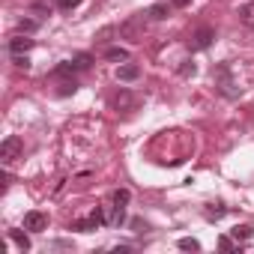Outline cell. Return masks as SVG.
<instances>
[{
  "instance_id": "1",
  "label": "cell",
  "mask_w": 254,
  "mask_h": 254,
  "mask_svg": "<svg viewBox=\"0 0 254 254\" xmlns=\"http://www.w3.org/2000/svg\"><path fill=\"white\" fill-rule=\"evenodd\" d=\"M117 33H120L123 39H129V42H141V39H144V18H141V15L126 18V21L117 27Z\"/></svg>"
},
{
  "instance_id": "2",
  "label": "cell",
  "mask_w": 254,
  "mask_h": 254,
  "mask_svg": "<svg viewBox=\"0 0 254 254\" xmlns=\"http://www.w3.org/2000/svg\"><path fill=\"white\" fill-rule=\"evenodd\" d=\"M24 153V141L18 138V135H9L3 144H0V162L3 165H9V162H15L18 156Z\"/></svg>"
},
{
  "instance_id": "3",
  "label": "cell",
  "mask_w": 254,
  "mask_h": 254,
  "mask_svg": "<svg viewBox=\"0 0 254 254\" xmlns=\"http://www.w3.org/2000/svg\"><path fill=\"white\" fill-rule=\"evenodd\" d=\"M48 227V215L45 212H39V209H33V212H27L24 215V230H33V233H42Z\"/></svg>"
},
{
  "instance_id": "4",
  "label": "cell",
  "mask_w": 254,
  "mask_h": 254,
  "mask_svg": "<svg viewBox=\"0 0 254 254\" xmlns=\"http://www.w3.org/2000/svg\"><path fill=\"white\" fill-rule=\"evenodd\" d=\"M212 39H215V30H212V27H200V30H194V36H191V48H194V51H203V48L212 45Z\"/></svg>"
},
{
  "instance_id": "5",
  "label": "cell",
  "mask_w": 254,
  "mask_h": 254,
  "mask_svg": "<svg viewBox=\"0 0 254 254\" xmlns=\"http://www.w3.org/2000/svg\"><path fill=\"white\" fill-rule=\"evenodd\" d=\"M135 105H138V99L129 90H120L117 99H114V108H120V111H135Z\"/></svg>"
},
{
  "instance_id": "6",
  "label": "cell",
  "mask_w": 254,
  "mask_h": 254,
  "mask_svg": "<svg viewBox=\"0 0 254 254\" xmlns=\"http://www.w3.org/2000/svg\"><path fill=\"white\" fill-rule=\"evenodd\" d=\"M117 78L120 81H135V78H141V66L138 63H123L117 69Z\"/></svg>"
},
{
  "instance_id": "7",
  "label": "cell",
  "mask_w": 254,
  "mask_h": 254,
  "mask_svg": "<svg viewBox=\"0 0 254 254\" xmlns=\"http://www.w3.org/2000/svg\"><path fill=\"white\" fill-rule=\"evenodd\" d=\"M33 48V39H27V36H15V39H9V51H12V57L15 54H27Z\"/></svg>"
},
{
  "instance_id": "8",
  "label": "cell",
  "mask_w": 254,
  "mask_h": 254,
  "mask_svg": "<svg viewBox=\"0 0 254 254\" xmlns=\"http://www.w3.org/2000/svg\"><path fill=\"white\" fill-rule=\"evenodd\" d=\"M171 15V6L168 3H153L150 9H147V18H153V21H165Z\"/></svg>"
},
{
  "instance_id": "9",
  "label": "cell",
  "mask_w": 254,
  "mask_h": 254,
  "mask_svg": "<svg viewBox=\"0 0 254 254\" xmlns=\"http://www.w3.org/2000/svg\"><path fill=\"white\" fill-rule=\"evenodd\" d=\"M105 57H108L111 63H126V60H129V51H126V48H108Z\"/></svg>"
},
{
  "instance_id": "10",
  "label": "cell",
  "mask_w": 254,
  "mask_h": 254,
  "mask_svg": "<svg viewBox=\"0 0 254 254\" xmlns=\"http://www.w3.org/2000/svg\"><path fill=\"white\" fill-rule=\"evenodd\" d=\"M230 233H233V239H236V242H245V239H251L254 227H248V224H236V227H233Z\"/></svg>"
},
{
  "instance_id": "11",
  "label": "cell",
  "mask_w": 254,
  "mask_h": 254,
  "mask_svg": "<svg viewBox=\"0 0 254 254\" xmlns=\"http://www.w3.org/2000/svg\"><path fill=\"white\" fill-rule=\"evenodd\" d=\"M9 239H12L21 251H27V248H30V236H27V233H21V230H9Z\"/></svg>"
},
{
  "instance_id": "12",
  "label": "cell",
  "mask_w": 254,
  "mask_h": 254,
  "mask_svg": "<svg viewBox=\"0 0 254 254\" xmlns=\"http://www.w3.org/2000/svg\"><path fill=\"white\" fill-rule=\"evenodd\" d=\"M239 21H242L245 27H254V3H245V6L239 9Z\"/></svg>"
},
{
  "instance_id": "13",
  "label": "cell",
  "mask_w": 254,
  "mask_h": 254,
  "mask_svg": "<svg viewBox=\"0 0 254 254\" xmlns=\"http://www.w3.org/2000/svg\"><path fill=\"white\" fill-rule=\"evenodd\" d=\"M99 224L93 221V218H81V221H72V230H81V233H90V230H96Z\"/></svg>"
},
{
  "instance_id": "14",
  "label": "cell",
  "mask_w": 254,
  "mask_h": 254,
  "mask_svg": "<svg viewBox=\"0 0 254 254\" xmlns=\"http://www.w3.org/2000/svg\"><path fill=\"white\" fill-rule=\"evenodd\" d=\"M129 200H132V191H129V189H117V191H114V203L126 206V203H129Z\"/></svg>"
},
{
  "instance_id": "15",
  "label": "cell",
  "mask_w": 254,
  "mask_h": 254,
  "mask_svg": "<svg viewBox=\"0 0 254 254\" xmlns=\"http://www.w3.org/2000/svg\"><path fill=\"white\" fill-rule=\"evenodd\" d=\"M180 248H183V251H200V242L191 239V236H183V239H180Z\"/></svg>"
},
{
  "instance_id": "16",
  "label": "cell",
  "mask_w": 254,
  "mask_h": 254,
  "mask_svg": "<svg viewBox=\"0 0 254 254\" xmlns=\"http://www.w3.org/2000/svg\"><path fill=\"white\" fill-rule=\"evenodd\" d=\"M81 6V0H57V9L60 12H72V9H78Z\"/></svg>"
},
{
  "instance_id": "17",
  "label": "cell",
  "mask_w": 254,
  "mask_h": 254,
  "mask_svg": "<svg viewBox=\"0 0 254 254\" xmlns=\"http://www.w3.org/2000/svg\"><path fill=\"white\" fill-rule=\"evenodd\" d=\"M36 27H39V21H33V18H21V21H18V30H21V33H33Z\"/></svg>"
},
{
  "instance_id": "18",
  "label": "cell",
  "mask_w": 254,
  "mask_h": 254,
  "mask_svg": "<svg viewBox=\"0 0 254 254\" xmlns=\"http://www.w3.org/2000/svg\"><path fill=\"white\" fill-rule=\"evenodd\" d=\"M78 72V66H75V60L72 63H60L57 69H54V75H75Z\"/></svg>"
},
{
  "instance_id": "19",
  "label": "cell",
  "mask_w": 254,
  "mask_h": 254,
  "mask_svg": "<svg viewBox=\"0 0 254 254\" xmlns=\"http://www.w3.org/2000/svg\"><path fill=\"white\" fill-rule=\"evenodd\" d=\"M90 218H93V221H96V224H108V221H111V218H108V212H105V209H102V206H96V209H93V215H90Z\"/></svg>"
},
{
  "instance_id": "20",
  "label": "cell",
  "mask_w": 254,
  "mask_h": 254,
  "mask_svg": "<svg viewBox=\"0 0 254 254\" xmlns=\"http://www.w3.org/2000/svg\"><path fill=\"white\" fill-rule=\"evenodd\" d=\"M90 63H93L90 54H78V57H75V66H78V69H90Z\"/></svg>"
},
{
  "instance_id": "21",
  "label": "cell",
  "mask_w": 254,
  "mask_h": 254,
  "mask_svg": "<svg viewBox=\"0 0 254 254\" xmlns=\"http://www.w3.org/2000/svg\"><path fill=\"white\" fill-rule=\"evenodd\" d=\"M194 72H197V66H194L191 60H186V63L180 66V75H183V78H189V75H194Z\"/></svg>"
},
{
  "instance_id": "22",
  "label": "cell",
  "mask_w": 254,
  "mask_h": 254,
  "mask_svg": "<svg viewBox=\"0 0 254 254\" xmlns=\"http://www.w3.org/2000/svg\"><path fill=\"white\" fill-rule=\"evenodd\" d=\"M12 63H15L18 69H30V60H27V54H15V57H12Z\"/></svg>"
},
{
  "instance_id": "23",
  "label": "cell",
  "mask_w": 254,
  "mask_h": 254,
  "mask_svg": "<svg viewBox=\"0 0 254 254\" xmlns=\"http://www.w3.org/2000/svg\"><path fill=\"white\" fill-rule=\"evenodd\" d=\"M218 248H224V251H236V245H233L230 236H221V239H218Z\"/></svg>"
},
{
  "instance_id": "24",
  "label": "cell",
  "mask_w": 254,
  "mask_h": 254,
  "mask_svg": "<svg viewBox=\"0 0 254 254\" xmlns=\"http://www.w3.org/2000/svg\"><path fill=\"white\" fill-rule=\"evenodd\" d=\"M75 90H78V84H75V81H66V84L60 87V96H69V93H75Z\"/></svg>"
},
{
  "instance_id": "25",
  "label": "cell",
  "mask_w": 254,
  "mask_h": 254,
  "mask_svg": "<svg viewBox=\"0 0 254 254\" xmlns=\"http://www.w3.org/2000/svg\"><path fill=\"white\" fill-rule=\"evenodd\" d=\"M224 212H227L224 206H215V209H206V218H221Z\"/></svg>"
},
{
  "instance_id": "26",
  "label": "cell",
  "mask_w": 254,
  "mask_h": 254,
  "mask_svg": "<svg viewBox=\"0 0 254 254\" xmlns=\"http://www.w3.org/2000/svg\"><path fill=\"white\" fill-rule=\"evenodd\" d=\"M132 227H135V233H144V230H147V224H144L141 218H135V221H132Z\"/></svg>"
},
{
  "instance_id": "27",
  "label": "cell",
  "mask_w": 254,
  "mask_h": 254,
  "mask_svg": "<svg viewBox=\"0 0 254 254\" xmlns=\"http://www.w3.org/2000/svg\"><path fill=\"white\" fill-rule=\"evenodd\" d=\"M191 0H174V6H189Z\"/></svg>"
}]
</instances>
